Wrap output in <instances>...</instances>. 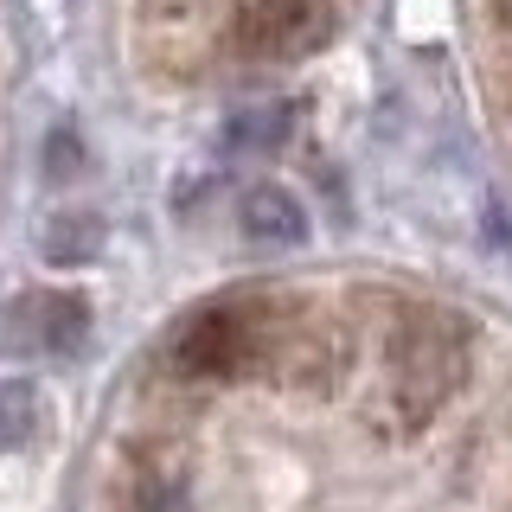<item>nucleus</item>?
<instances>
[{
    "instance_id": "1",
    "label": "nucleus",
    "mask_w": 512,
    "mask_h": 512,
    "mask_svg": "<svg viewBox=\"0 0 512 512\" xmlns=\"http://www.w3.org/2000/svg\"><path fill=\"white\" fill-rule=\"evenodd\" d=\"M90 333V308L77 295H32L7 320V352H77Z\"/></svg>"
},
{
    "instance_id": "2",
    "label": "nucleus",
    "mask_w": 512,
    "mask_h": 512,
    "mask_svg": "<svg viewBox=\"0 0 512 512\" xmlns=\"http://www.w3.org/2000/svg\"><path fill=\"white\" fill-rule=\"evenodd\" d=\"M320 26L314 0H250L237 13V52L244 58H288L295 45H308Z\"/></svg>"
},
{
    "instance_id": "3",
    "label": "nucleus",
    "mask_w": 512,
    "mask_h": 512,
    "mask_svg": "<svg viewBox=\"0 0 512 512\" xmlns=\"http://www.w3.org/2000/svg\"><path fill=\"white\" fill-rule=\"evenodd\" d=\"M301 231H308V218H301V205L282 186H256L244 199V237L250 244L282 250V244H301Z\"/></svg>"
},
{
    "instance_id": "4",
    "label": "nucleus",
    "mask_w": 512,
    "mask_h": 512,
    "mask_svg": "<svg viewBox=\"0 0 512 512\" xmlns=\"http://www.w3.org/2000/svg\"><path fill=\"white\" fill-rule=\"evenodd\" d=\"M32 410H39L32 391H0V442H20L32 429Z\"/></svg>"
}]
</instances>
